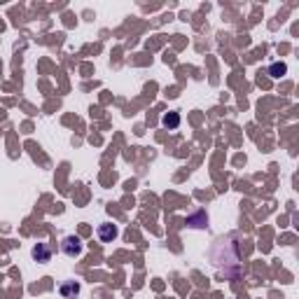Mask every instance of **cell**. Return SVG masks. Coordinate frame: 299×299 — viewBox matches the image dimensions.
I'll return each mask as SVG.
<instances>
[{"label": "cell", "instance_id": "6da1fadb", "mask_svg": "<svg viewBox=\"0 0 299 299\" xmlns=\"http://www.w3.org/2000/svg\"><path fill=\"white\" fill-rule=\"evenodd\" d=\"M61 250H63L68 257H80L82 250H84V243H82L77 236H66L63 243H61Z\"/></svg>", "mask_w": 299, "mask_h": 299}, {"label": "cell", "instance_id": "7a4b0ae2", "mask_svg": "<svg viewBox=\"0 0 299 299\" xmlns=\"http://www.w3.org/2000/svg\"><path fill=\"white\" fill-rule=\"evenodd\" d=\"M96 234H98V239H101V241L110 243L112 239H117V227H115L112 222H103V224H98Z\"/></svg>", "mask_w": 299, "mask_h": 299}, {"label": "cell", "instance_id": "3957f363", "mask_svg": "<svg viewBox=\"0 0 299 299\" xmlns=\"http://www.w3.org/2000/svg\"><path fill=\"white\" fill-rule=\"evenodd\" d=\"M33 257L38 259V262H49L52 259V245L49 243H38L35 248H33Z\"/></svg>", "mask_w": 299, "mask_h": 299}, {"label": "cell", "instance_id": "277c9868", "mask_svg": "<svg viewBox=\"0 0 299 299\" xmlns=\"http://www.w3.org/2000/svg\"><path fill=\"white\" fill-rule=\"evenodd\" d=\"M77 292H80V285H77L75 281H68V283H63V285H61V295H63L66 299H73Z\"/></svg>", "mask_w": 299, "mask_h": 299}, {"label": "cell", "instance_id": "5b68a950", "mask_svg": "<svg viewBox=\"0 0 299 299\" xmlns=\"http://www.w3.org/2000/svg\"><path fill=\"white\" fill-rule=\"evenodd\" d=\"M162 124L164 126H168V129H176L178 124H180V115H178V112H168V115H164Z\"/></svg>", "mask_w": 299, "mask_h": 299}, {"label": "cell", "instance_id": "8992f818", "mask_svg": "<svg viewBox=\"0 0 299 299\" xmlns=\"http://www.w3.org/2000/svg\"><path fill=\"white\" fill-rule=\"evenodd\" d=\"M271 73H273V75H278V73H285V66H283V63H276V66H271Z\"/></svg>", "mask_w": 299, "mask_h": 299}]
</instances>
